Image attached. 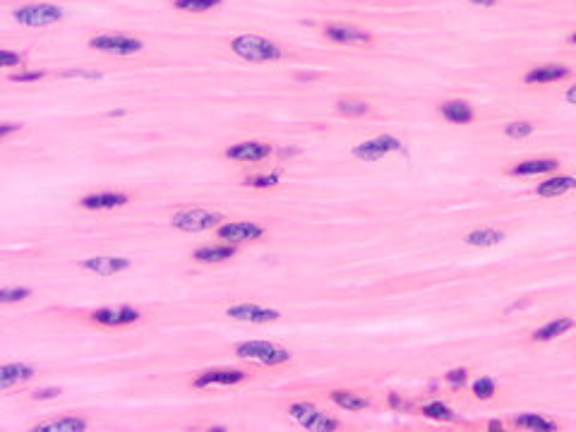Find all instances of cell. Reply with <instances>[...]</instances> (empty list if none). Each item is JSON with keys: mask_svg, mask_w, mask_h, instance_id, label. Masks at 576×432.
I'll list each match as a JSON object with an SVG mask.
<instances>
[{"mask_svg": "<svg viewBox=\"0 0 576 432\" xmlns=\"http://www.w3.org/2000/svg\"><path fill=\"white\" fill-rule=\"evenodd\" d=\"M231 51H233L238 58L250 60V63H269V60H281L284 58V51L276 46L274 41L257 34H240L231 41Z\"/></svg>", "mask_w": 576, "mask_h": 432, "instance_id": "6da1fadb", "label": "cell"}, {"mask_svg": "<svg viewBox=\"0 0 576 432\" xmlns=\"http://www.w3.org/2000/svg\"><path fill=\"white\" fill-rule=\"evenodd\" d=\"M236 358L243 360H259L262 365H284L291 360V351L284 346H276L271 341H245L236 346Z\"/></svg>", "mask_w": 576, "mask_h": 432, "instance_id": "7a4b0ae2", "label": "cell"}, {"mask_svg": "<svg viewBox=\"0 0 576 432\" xmlns=\"http://www.w3.org/2000/svg\"><path fill=\"white\" fill-rule=\"evenodd\" d=\"M288 415L296 418L298 423H301V428L312 430V432H334L341 428V423L334 415H326L310 401H296L288 408Z\"/></svg>", "mask_w": 576, "mask_h": 432, "instance_id": "3957f363", "label": "cell"}, {"mask_svg": "<svg viewBox=\"0 0 576 432\" xmlns=\"http://www.w3.org/2000/svg\"><path fill=\"white\" fill-rule=\"evenodd\" d=\"M224 224V216L212 209H182L173 214L171 226L182 231V233H199V231H212Z\"/></svg>", "mask_w": 576, "mask_h": 432, "instance_id": "277c9868", "label": "cell"}, {"mask_svg": "<svg viewBox=\"0 0 576 432\" xmlns=\"http://www.w3.org/2000/svg\"><path fill=\"white\" fill-rule=\"evenodd\" d=\"M13 17L17 20L22 27H48L63 20V10L51 3H29L15 10Z\"/></svg>", "mask_w": 576, "mask_h": 432, "instance_id": "5b68a950", "label": "cell"}, {"mask_svg": "<svg viewBox=\"0 0 576 432\" xmlns=\"http://www.w3.org/2000/svg\"><path fill=\"white\" fill-rule=\"evenodd\" d=\"M391 152H406L403 142L394 135H377L373 140H365L353 147V157L360 161H380Z\"/></svg>", "mask_w": 576, "mask_h": 432, "instance_id": "8992f818", "label": "cell"}, {"mask_svg": "<svg viewBox=\"0 0 576 432\" xmlns=\"http://www.w3.org/2000/svg\"><path fill=\"white\" fill-rule=\"evenodd\" d=\"M89 48L110 55H135L142 51V41L125 34H99L89 38Z\"/></svg>", "mask_w": 576, "mask_h": 432, "instance_id": "52a82bcc", "label": "cell"}, {"mask_svg": "<svg viewBox=\"0 0 576 432\" xmlns=\"http://www.w3.org/2000/svg\"><path fill=\"white\" fill-rule=\"evenodd\" d=\"M231 319H238V322H254V324H269L276 322L281 317V312L276 308H264L257 305V303H236L226 310Z\"/></svg>", "mask_w": 576, "mask_h": 432, "instance_id": "ba28073f", "label": "cell"}, {"mask_svg": "<svg viewBox=\"0 0 576 432\" xmlns=\"http://www.w3.org/2000/svg\"><path fill=\"white\" fill-rule=\"evenodd\" d=\"M264 226L247 224V221H233V224H221L216 229V236L224 243H245V240H259L264 238Z\"/></svg>", "mask_w": 576, "mask_h": 432, "instance_id": "9c48e42d", "label": "cell"}, {"mask_svg": "<svg viewBox=\"0 0 576 432\" xmlns=\"http://www.w3.org/2000/svg\"><path fill=\"white\" fill-rule=\"evenodd\" d=\"M140 310L130 305H118V308H99L92 312V319L101 326H127L140 322Z\"/></svg>", "mask_w": 576, "mask_h": 432, "instance_id": "30bf717a", "label": "cell"}, {"mask_svg": "<svg viewBox=\"0 0 576 432\" xmlns=\"http://www.w3.org/2000/svg\"><path fill=\"white\" fill-rule=\"evenodd\" d=\"M271 154H274V149L264 142H240V144H233V147L226 149L224 157L231 159V161H240V164H259V161H264V159H269Z\"/></svg>", "mask_w": 576, "mask_h": 432, "instance_id": "8fae6325", "label": "cell"}, {"mask_svg": "<svg viewBox=\"0 0 576 432\" xmlns=\"http://www.w3.org/2000/svg\"><path fill=\"white\" fill-rule=\"evenodd\" d=\"M247 375L243 370H204L202 375H197L192 380V387L195 389H207V387H231V384H240Z\"/></svg>", "mask_w": 576, "mask_h": 432, "instance_id": "7c38bea8", "label": "cell"}, {"mask_svg": "<svg viewBox=\"0 0 576 432\" xmlns=\"http://www.w3.org/2000/svg\"><path fill=\"white\" fill-rule=\"evenodd\" d=\"M130 202V197L125 192H113V190H103V192H92V195H85L80 199V204L89 212H108V209H118L125 207Z\"/></svg>", "mask_w": 576, "mask_h": 432, "instance_id": "4fadbf2b", "label": "cell"}, {"mask_svg": "<svg viewBox=\"0 0 576 432\" xmlns=\"http://www.w3.org/2000/svg\"><path fill=\"white\" fill-rule=\"evenodd\" d=\"M324 36L331 38L334 43H348V46H351V43H368L370 41L368 31H360L351 24H341V22L326 24L324 27Z\"/></svg>", "mask_w": 576, "mask_h": 432, "instance_id": "5bb4252c", "label": "cell"}, {"mask_svg": "<svg viewBox=\"0 0 576 432\" xmlns=\"http://www.w3.org/2000/svg\"><path fill=\"white\" fill-rule=\"evenodd\" d=\"M127 267H130V259L127 257H89L82 262V269L99 276H113L118 271H125Z\"/></svg>", "mask_w": 576, "mask_h": 432, "instance_id": "9a60e30c", "label": "cell"}, {"mask_svg": "<svg viewBox=\"0 0 576 432\" xmlns=\"http://www.w3.org/2000/svg\"><path fill=\"white\" fill-rule=\"evenodd\" d=\"M569 75H572V70L564 65H540V68L526 72L524 82L526 85H550V82L567 80Z\"/></svg>", "mask_w": 576, "mask_h": 432, "instance_id": "2e32d148", "label": "cell"}, {"mask_svg": "<svg viewBox=\"0 0 576 432\" xmlns=\"http://www.w3.org/2000/svg\"><path fill=\"white\" fill-rule=\"evenodd\" d=\"M576 187V175H550L542 182H538L535 187V195L538 197H559L567 195Z\"/></svg>", "mask_w": 576, "mask_h": 432, "instance_id": "e0dca14e", "label": "cell"}, {"mask_svg": "<svg viewBox=\"0 0 576 432\" xmlns=\"http://www.w3.org/2000/svg\"><path fill=\"white\" fill-rule=\"evenodd\" d=\"M440 113H442V118L449 120L454 125H468V123H473V118H475L473 108H470L466 101H461V99H449V101H445L440 106Z\"/></svg>", "mask_w": 576, "mask_h": 432, "instance_id": "ac0fdd59", "label": "cell"}, {"mask_svg": "<svg viewBox=\"0 0 576 432\" xmlns=\"http://www.w3.org/2000/svg\"><path fill=\"white\" fill-rule=\"evenodd\" d=\"M87 420L75 418V415H63V418L41 420L34 425V432H85Z\"/></svg>", "mask_w": 576, "mask_h": 432, "instance_id": "d6986e66", "label": "cell"}, {"mask_svg": "<svg viewBox=\"0 0 576 432\" xmlns=\"http://www.w3.org/2000/svg\"><path fill=\"white\" fill-rule=\"evenodd\" d=\"M36 375V370L27 363H8L0 368V387L3 389H10L13 384H20V382H27Z\"/></svg>", "mask_w": 576, "mask_h": 432, "instance_id": "ffe728a7", "label": "cell"}, {"mask_svg": "<svg viewBox=\"0 0 576 432\" xmlns=\"http://www.w3.org/2000/svg\"><path fill=\"white\" fill-rule=\"evenodd\" d=\"M236 247L233 243H226V245H202L197 247L195 252H192V257L197 259V262H204V264H219V262H226V259L236 257Z\"/></svg>", "mask_w": 576, "mask_h": 432, "instance_id": "44dd1931", "label": "cell"}, {"mask_svg": "<svg viewBox=\"0 0 576 432\" xmlns=\"http://www.w3.org/2000/svg\"><path fill=\"white\" fill-rule=\"evenodd\" d=\"M559 168L557 159H528L509 168L512 175H542V173H555Z\"/></svg>", "mask_w": 576, "mask_h": 432, "instance_id": "7402d4cb", "label": "cell"}, {"mask_svg": "<svg viewBox=\"0 0 576 432\" xmlns=\"http://www.w3.org/2000/svg\"><path fill=\"white\" fill-rule=\"evenodd\" d=\"M574 326H576V322L572 317H557V319H550V322L538 326V329L531 334V339L533 341H552V339H557V336L567 334V331L574 329Z\"/></svg>", "mask_w": 576, "mask_h": 432, "instance_id": "603a6c76", "label": "cell"}, {"mask_svg": "<svg viewBox=\"0 0 576 432\" xmlns=\"http://www.w3.org/2000/svg\"><path fill=\"white\" fill-rule=\"evenodd\" d=\"M514 425H517L519 430H531V432H555V430H559L557 420L545 418V415H538V413L517 415V418H514Z\"/></svg>", "mask_w": 576, "mask_h": 432, "instance_id": "cb8c5ba5", "label": "cell"}, {"mask_svg": "<svg viewBox=\"0 0 576 432\" xmlns=\"http://www.w3.org/2000/svg\"><path fill=\"white\" fill-rule=\"evenodd\" d=\"M502 240H504L502 231L490 229V226H487V229H475L466 236V243L473 247H492V245H500Z\"/></svg>", "mask_w": 576, "mask_h": 432, "instance_id": "d4e9b609", "label": "cell"}, {"mask_svg": "<svg viewBox=\"0 0 576 432\" xmlns=\"http://www.w3.org/2000/svg\"><path fill=\"white\" fill-rule=\"evenodd\" d=\"M329 398L331 403H336L339 408H346V411H363V408H368V398L356 396L353 391H346V389L331 391Z\"/></svg>", "mask_w": 576, "mask_h": 432, "instance_id": "484cf974", "label": "cell"}, {"mask_svg": "<svg viewBox=\"0 0 576 432\" xmlns=\"http://www.w3.org/2000/svg\"><path fill=\"white\" fill-rule=\"evenodd\" d=\"M420 413L425 415V418H430V420H440V423H452L456 415H454V411L449 406H447L445 401H430V403H425L423 408H420Z\"/></svg>", "mask_w": 576, "mask_h": 432, "instance_id": "4316f807", "label": "cell"}, {"mask_svg": "<svg viewBox=\"0 0 576 432\" xmlns=\"http://www.w3.org/2000/svg\"><path fill=\"white\" fill-rule=\"evenodd\" d=\"M336 110H339L341 115H346V118H360V115L368 113L370 106L365 101H360V99H341V101L336 103Z\"/></svg>", "mask_w": 576, "mask_h": 432, "instance_id": "83f0119b", "label": "cell"}, {"mask_svg": "<svg viewBox=\"0 0 576 432\" xmlns=\"http://www.w3.org/2000/svg\"><path fill=\"white\" fill-rule=\"evenodd\" d=\"M247 187H254V190H264V187H274L281 182V171H271V173H259V175H247L245 180Z\"/></svg>", "mask_w": 576, "mask_h": 432, "instance_id": "f1b7e54d", "label": "cell"}, {"mask_svg": "<svg viewBox=\"0 0 576 432\" xmlns=\"http://www.w3.org/2000/svg\"><path fill=\"white\" fill-rule=\"evenodd\" d=\"M173 5L182 13H207L221 5V0H173Z\"/></svg>", "mask_w": 576, "mask_h": 432, "instance_id": "f546056e", "label": "cell"}, {"mask_svg": "<svg viewBox=\"0 0 576 432\" xmlns=\"http://www.w3.org/2000/svg\"><path fill=\"white\" fill-rule=\"evenodd\" d=\"M470 391H473L475 398H483V401H487V398H492L497 394V382L492 377H478L473 384H470Z\"/></svg>", "mask_w": 576, "mask_h": 432, "instance_id": "4dcf8cb0", "label": "cell"}, {"mask_svg": "<svg viewBox=\"0 0 576 432\" xmlns=\"http://www.w3.org/2000/svg\"><path fill=\"white\" fill-rule=\"evenodd\" d=\"M504 135L512 137V140H524V137L533 135V125L526 123V120H517V123H509L504 127Z\"/></svg>", "mask_w": 576, "mask_h": 432, "instance_id": "1f68e13d", "label": "cell"}, {"mask_svg": "<svg viewBox=\"0 0 576 432\" xmlns=\"http://www.w3.org/2000/svg\"><path fill=\"white\" fill-rule=\"evenodd\" d=\"M29 296H31V288H3V291H0V303L10 305V303L27 301Z\"/></svg>", "mask_w": 576, "mask_h": 432, "instance_id": "d6a6232c", "label": "cell"}, {"mask_svg": "<svg viewBox=\"0 0 576 432\" xmlns=\"http://www.w3.org/2000/svg\"><path fill=\"white\" fill-rule=\"evenodd\" d=\"M445 382L449 387H463L468 382V370L466 368H452V370H447Z\"/></svg>", "mask_w": 576, "mask_h": 432, "instance_id": "836d02e7", "label": "cell"}, {"mask_svg": "<svg viewBox=\"0 0 576 432\" xmlns=\"http://www.w3.org/2000/svg\"><path fill=\"white\" fill-rule=\"evenodd\" d=\"M43 72H17V75H10V82H20V85H27V82H36L41 80Z\"/></svg>", "mask_w": 576, "mask_h": 432, "instance_id": "e575fe53", "label": "cell"}, {"mask_svg": "<svg viewBox=\"0 0 576 432\" xmlns=\"http://www.w3.org/2000/svg\"><path fill=\"white\" fill-rule=\"evenodd\" d=\"M22 63V58L17 53H13V51H0V65L3 68H15V65H20Z\"/></svg>", "mask_w": 576, "mask_h": 432, "instance_id": "d590c367", "label": "cell"}, {"mask_svg": "<svg viewBox=\"0 0 576 432\" xmlns=\"http://www.w3.org/2000/svg\"><path fill=\"white\" fill-rule=\"evenodd\" d=\"M60 394V389L58 387H43V389H34V398H55Z\"/></svg>", "mask_w": 576, "mask_h": 432, "instance_id": "8d00e7d4", "label": "cell"}, {"mask_svg": "<svg viewBox=\"0 0 576 432\" xmlns=\"http://www.w3.org/2000/svg\"><path fill=\"white\" fill-rule=\"evenodd\" d=\"M63 77H89V80H99V72H87V70H72V72H65Z\"/></svg>", "mask_w": 576, "mask_h": 432, "instance_id": "74e56055", "label": "cell"}, {"mask_svg": "<svg viewBox=\"0 0 576 432\" xmlns=\"http://www.w3.org/2000/svg\"><path fill=\"white\" fill-rule=\"evenodd\" d=\"M17 130H20L17 123H3V125H0V135H3V137L13 135V132H17Z\"/></svg>", "mask_w": 576, "mask_h": 432, "instance_id": "f35d334b", "label": "cell"}, {"mask_svg": "<svg viewBox=\"0 0 576 432\" xmlns=\"http://www.w3.org/2000/svg\"><path fill=\"white\" fill-rule=\"evenodd\" d=\"M468 3L480 5V8H495V5H497V0H468Z\"/></svg>", "mask_w": 576, "mask_h": 432, "instance_id": "ab89813d", "label": "cell"}, {"mask_svg": "<svg viewBox=\"0 0 576 432\" xmlns=\"http://www.w3.org/2000/svg\"><path fill=\"white\" fill-rule=\"evenodd\" d=\"M567 101H569V103H576V85H572V87L567 89Z\"/></svg>", "mask_w": 576, "mask_h": 432, "instance_id": "60d3db41", "label": "cell"}, {"mask_svg": "<svg viewBox=\"0 0 576 432\" xmlns=\"http://www.w3.org/2000/svg\"><path fill=\"white\" fill-rule=\"evenodd\" d=\"M490 430H504V425L500 423V420H490V425H487Z\"/></svg>", "mask_w": 576, "mask_h": 432, "instance_id": "b9f144b4", "label": "cell"}, {"mask_svg": "<svg viewBox=\"0 0 576 432\" xmlns=\"http://www.w3.org/2000/svg\"><path fill=\"white\" fill-rule=\"evenodd\" d=\"M389 401H391V406H401V398L396 394H389Z\"/></svg>", "mask_w": 576, "mask_h": 432, "instance_id": "7bdbcfd3", "label": "cell"}, {"mask_svg": "<svg viewBox=\"0 0 576 432\" xmlns=\"http://www.w3.org/2000/svg\"><path fill=\"white\" fill-rule=\"evenodd\" d=\"M569 43H576V31H574L572 36H569Z\"/></svg>", "mask_w": 576, "mask_h": 432, "instance_id": "ee69618b", "label": "cell"}]
</instances>
